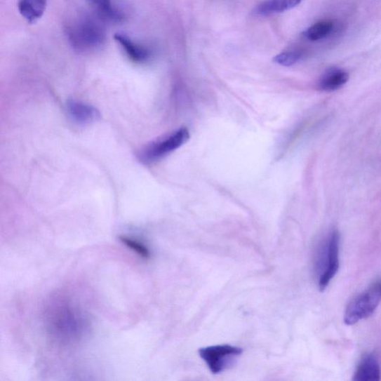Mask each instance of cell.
<instances>
[{
	"mask_svg": "<svg viewBox=\"0 0 381 381\" xmlns=\"http://www.w3.org/2000/svg\"><path fill=\"white\" fill-rule=\"evenodd\" d=\"M71 46L79 52H88L100 48L106 40V32L98 20L83 16L74 21L67 29Z\"/></svg>",
	"mask_w": 381,
	"mask_h": 381,
	"instance_id": "1",
	"label": "cell"
},
{
	"mask_svg": "<svg viewBox=\"0 0 381 381\" xmlns=\"http://www.w3.org/2000/svg\"><path fill=\"white\" fill-rule=\"evenodd\" d=\"M381 302V280L355 298L348 305L344 323L353 326L372 316Z\"/></svg>",
	"mask_w": 381,
	"mask_h": 381,
	"instance_id": "2",
	"label": "cell"
},
{
	"mask_svg": "<svg viewBox=\"0 0 381 381\" xmlns=\"http://www.w3.org/2000/svg\"><path fill=\"white\" fill-rule=\"evenodd\" d=\"M190 134L187 128H180L169 136L154 142L140 152L138 158L145 164L156 162L159 159L178 149L189 140Z\"/></svg>",
	"mask_w": 381,
	"mask_h": 381,
	"instance_id": "3",
	"label": "cell"
},
{
	"mask_svg": "<svg viewBox=\"0 0 381 381\" xmlns=\"http://www.w3.org/2000/svg\"><path fill=\"white\" fill-rule=\"evenodd\" d=\"M321 266L318 287L319 290L324 291L337 274L340 267V234L336 229L331 231L326 240Z\"/></svg>",
	"mask_w": 381,
	"mask_h": 381,
	"instance_id": "4",
	"label": "cell"
},
{
	"mask_svg": "<svg viewBox=\"0 0 381 381\" xmlns=\"http://www.w3.org/2000/svg\"><path fill=\"white\" fill-rule=\"evenodd\" d=\"M242 353V349L231 345L212 346L199 350L200 357L214 375L227 370Z\"/></svg>",
	"mask_w": 381,
	"mask_h": 381,
	"instance_id": "5",
	"label": "cell"
},
{
	"mask_svg": "<svg viewBox=\"0 0 381 381\" xmlns=\"http://www.w3.org/2000/svg\"><path fill=\"white\" fill-rule=\"evenodd\" d=\"M114 39L127 57L134 63L144 64L152 57L150 49L133 41L126 34L118 32L115 34Z\"/></svg>",
	"mask_w": 381,
	"mask_h": 381,
	"instance_id": "6",
	"label": "cell"
},
{
	"mask_svg": "<svg viewBox=\"0 0 381 381\" xmlns=\"http://www.w3.org/2000/svg\"><path fill=\"white\" fill-rule=\"evenodd\" d=\"M69 117L79 125H89L100 117V113L92 105L71 100L67 105Z\"/></svg>",
	"mask_w": 381,
	"mask_h": 381,
	"instance_id": "7",
	"label": "cell"
},
{
	"mask_svg": "<svg viewBox=\"0 0 381 381\" xmlns=\"http://www.w3.org/2000/svg\"><path fill=\"white\" fill-rule=\"evenodd\" d=\"M381 371L379 363L373 354L364 356L354 375V381H379Z\"/></svg>",
	"mask_w": 381,
	"mask_h": 381,
	"instance_id": "8",
	"label": "cell"
},
{
	"mask_svg": "<svg viewBox=\"0 0 381 381\" xmlns=\"http://www.w3.org/2000/svg\"><path fill=\"white\" fill-rule=\"evenodd\" d=\"M349 79V73L342 69H328L319 81V90L324 92L336 91L345 85Z\"/></svg>",
	"mask_w": 381,
	"mask_h": 381,
	"instance_id": "9",
	"label": "cell"
},
{
	"mask_svg": "<svg viewBox=\"0 0 381 381\" xmlns=\"http://www.w3.org/2000/svg\"><path fill=\"white\" fill-rule=\"evenodd\" d=\"M47 0H19L18 10L29 23L39 20L44 14Z\"/></svg>",
	"mask_w": 381,
	"mask_h": 381,
	"instance_id": "10",
	"label": "cell"
},
{
	"mask_svg": "<svg viewBox=\"0 0 381 381\" xmlns=\"http://www.w3.org/2000/svg\"><path fill=\"white\" fill-rule=\"evenodd\" d=\"M98 16L105 20L121 22L125 16L112 3V0H89Z\"/></svg>",
	"mask_w": 381,
	"mask_h": 381,
	"instance_id": "11",
	"label": "cell"
},
{
	"mask_svg": "<svg viewBox=\"0 0 381 381\" xmlns=\"http://www.w3.org/2000/svg\"><path fill=\"white\" fill-rule=\"evenodd\" d=\"M302 0H265L255 9L258 15H269L290 10L302 3Z\"/></svg>",
	"mask_w": 381,
	"mask_h": 381,
	"instance_id": "12",
	"label": "cell"
},
{
	"mask_svg": "<svg viewBox=\"0 0 381 381\" xmlns=\"http://www.w3.org/2000/svg\"><path fill=\"white\" fill-rule=\"evenodd\" d=\"M333 22L330 20L319 21L307 29L304 35L307 39L311 41H318L326 38L333 32Z\"/></svg>",
	"mask_w": 381,
	"mask_h": 381,
	"instance_id": "13",
	"label": "cell"
},
{
	"mask_svg": "<svg viewBox=\"0 0 381 381\" xmlns=\"http://www.w3.org/2000/svg\"><path fill=\"white\" fill-rule=\"evenodd\" d=\"M302 58V53L298 51H290L281 53L277 55L274 61L275 63L284 66L290 67L296 63Z\"/></svg>",
	"mask_w": 381,
	"mask_h": 381,
	"instance_id": "14",
	"label": "cell"
},
{
	"mask_svg": "<svg viewBox=\"0 0 381 381\" xmlns=\"http://www.w3.org/2000/svg\"><path fill=\"white\" fill-rule=\"evenodd\" d=\"M121 241L127 246L128 248L133 250L140 255L143 259H149L150 256L149 250L145 246L137 240L132 239L128 237H121Z\"/></svg>",
	"mask_w": 381,
	"mask_h": 381,
	"instance_id": "15",
	"label": "cell"
}]
</instances>
